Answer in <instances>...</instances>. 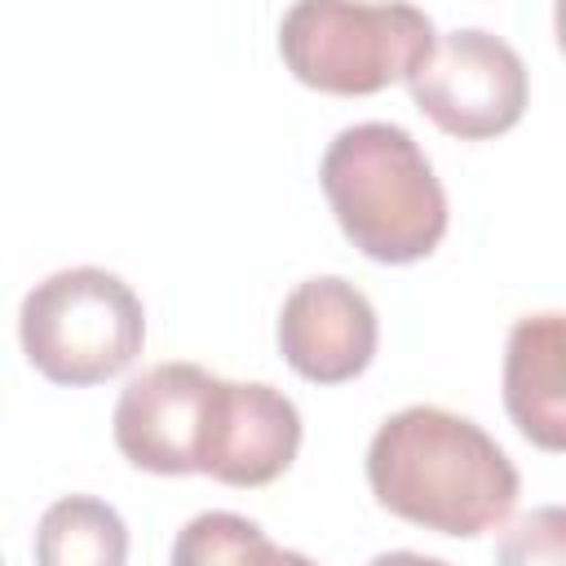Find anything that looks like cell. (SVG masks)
<instances>
[{"mask_svg": "<svg viewBox=\"0 0 566 566\" xmlns=\"http://www.w3.org/2000/svg\"><path fill=\"white\" fill-rule=\"evenodd\" d=\"M433 49V22L416 4L301 0L279 22L283 66L318 93L367 97L411 80Z\"/></svg>", "mask_w": 566, "mask_h": 566, "instance_id": "3957f363", "label": "cell"}, {"mask_svg": "<svg viewBox=\"0 0 566 566\" xmlns=\"http://www.w3.org/2000/svg\"><path fill=\"white\" fill-rule=\"evenodd\" d=\"M18 336L27 363L44 380L84 389L119 376L142 354L146 314L119 274L102 265H71L22 296Z\"/></svg>", "mask_w": 566, "mask_h": 566, "instance_id": "277c9868", "label": "cell"}, {"mask_svg": "<svg viewBox=\"0 0 566 566\" xmlns=\"http://www.w3.org/2000/svg\"><path fill=\"white\" fill-rule=\"evenodd\" d=\"M367 566H451V562L424 557V553H411V548H394V553H376Z\"/></svg>", "mask_w": 566, "mask_h": 566, "instance_id": "4fadbf2b", "label": "cell"}, {"mask_svg": "<svg viewBox=\"0 0 566 566\" xmlns=\"http://www.w3.org/2000/svg\"><path fill=\"white\" fill-rule=\"evenodd\" d=\"M367 486L394 517L438 535H486L517 504V469L469 416L447 407L394 411L367 447Z\"/></svg>", "mask_w": 566, "mask_h": 566, "instance_id": "6da1fadb", "label": "cell"}, {"mask_svg": "<svg viewBox=\"0 0 566 566\" xmlns=\"http://www.w3.org/2000/svg\"><path fill=\"white\" fill-rule=\"evenodd\" d=\"M380 323L371 301L336 274L296 283L279 310V349L287 367L314 385H345L376 358Z\"/></svg>", "mask_w": 566, "mask_h": 566, "instance_id": "ba28073f", "label": "cell"}, {"mask_svg": "<svg viewBox=\"0 0 566 566\" xmlns=\"http://www.w3.org/2000/svg\"><path fill=\"white\" fill-rule=\"evenodd\" d=\"M318 181L345 239L380 265H411L447 234V190L398 124L367 119L340 128L323 150Z\"/></svg>", "mask_w": 566, "mask_h": 566, "instance_id": "7a4b0ae2", "label": "cell"}, {"mask_svg": "<svg viewBox=\"0 0 566 566\" xmlns=\"http://www.w3.org/2000/svg\"><path fill=\"white\" fill-rule=\"evenodd\" d=\"M172 566H314L305 553L279 548L243 513H199L172 539Z\"/></svg>", "mask_w": 566, "mask_h": 566, "instance_id": "8fae6325", "label": "cell"}, {"mask_svg": "<svg viewBox=\"0 0 566 566\" xmlns=\"http://www.w3.org/2000/svg\"><path fill=\"white\" fill-rule=\"evenodd\" d=\"M212 380L217 376L199 363H155L133 376L111 416L119 455L159 478L199 473V429Z\"/></svg>", "mask_w": 566, "mask_h": 566, "instance_id": "52a82bcc", "label": "cell"}, {"mask_svg": "<svg viewBox=\"0 0 566 566\" xmlns=\"http://www.w3.org/2000/svg\"><path fill=\"white\" fill-rule=\"evenodd\" d=\"M301 451V411L287 394L261 380H212L199 473L226 486H265L287 473Z\"/></svg>", "mask_w": 566, "mask_h": 566, "instance_id": "8992f818", "label": "cell"}, {"mask_svg": "<svg viewBox=\"0 0 566 566\" xmlns=\"http://www.w3.org/2000/svg\"><path fill=\"white\" fill-rule=\"evenodd\" d=\"M128 526L97 495H62L35 526V566H124Z\"/></svg>", "mask_w": 566, "mask_h": 566, "instance_id": "30bf717a", "label": "cell"}, {"mask_svg": "<svg viewBox=\"0 0 566 566\" xmlns=\"http://www.w3.org/2000/svg\"><path fill=\"white\" fill-rule=\"evenodd\" d=\"M411 102L451 137L486 142L509 133L531 97L517 49L482 27L433 35L424 66L407 80Z\"/></svg>", "mask_w": 566, "mask_h": 566, "instance_id": "5b68a950", "label": "cell"}, {"mask_svg": "<svg viewBox=\"0 0 566 566\" xmlns=\"http://www.w3.org/2000/svg\"><path fill=\"white\" fill-rule=\"evenodd\" d=\"M500 566H566V513L539 504L522 513L500 539Z\"/></svg>", "mask_w": 566, "mask_h": 566, "instance_id": "7c38bea8", "label": "cell"}, {"mask_svg": "<svg viewBox=\"0 0 566 566\" xmlns=\"http://www.w3.org/2000/svg\"><path fill=\"white\" fill-rule=\"evenodd\" d=\"M566 323L557 310L513 323L504 345V407L513 424L544 451L566 447Z\"/></svg>", "mask_w": 566, "mask_h": 566, "instance_id": "9c48e42d", "label": "cell"}]
</instances>
